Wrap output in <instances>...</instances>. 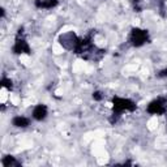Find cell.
I'll list each match as a JSON object with an SVG mask.
<instances>
[{"label": "cell", "mask_w": 167, "mask_h": 167, "mask_svg": "<svg viewBox=\"0 0 167 167\" xmlns=\"http://www.w3.org/2000/svg\"><path fill=\"white\" fill-rule=\"evenodd\" d=\"M2 82H3V85H4V86L9 87V89H11V87H12V82H11V81H8V80H5V78H4V80H3Z\"/></svg>", "instance_id": "obj_9"}, {"label": "cell", "mask_w": 167, "mask_h": 167, "mask_svg": "<svg viewBox=\"0 0 167 167\" xmlns=\"http://www.w3.org/2000/svg\"><path fill=\"white\" fill-rule=\"evenodd\" d=\"M148 111L150 114H162L165 111V107H163V101L158 99V101H154L149 104L148 107Z\"/></svg>", "instance_id": "obj_3"}, {"label": "cell", "mask_w": 167, "mask_h": 167, "mask_svg": "<svg viewBox=\"0 0 167 167\" xmlns=\"http://www.w3.org/2000/svg\"><path fill=\"white\" fill-rule=\"evenodd\" d=\"M93 97H94V98H95V99H98V101L101 99V94H99V93H95V94H94Z\"/></svg>", "instance_id": "obj_10"}, {"label": "cell", "mask_w": 167, "mask_h": 167, "mask_svg": "<svg viewBox=\"0 0 167 167\" xmlns=\"http://www.w3.org/2000/svg\"><path fill=\"white\" fill-rule=\"evenodd\" d=\"M3 165L8 167V166H13V165H17V162H16L15 159H13L12 157H5V158H4V159H3Z\"/></svg>", "instance_id": "obj_8"}, {"label": "cell", "mask_w": 167, "mask_h": 167, "mask_svg": "<svg viewBox=\"0 0 167 167\" xmlns=\"http://www.w3.org/2000/svg\"><path fill=\"white\" fill-rule=\"evenodd\" d=\"M146 33L144 30H140V29H135L133 33H132V42H133L135 46H141L142 43L146 41Z\"/></svg>", "instance_id": "obj_2"}, {"label": "cell", "mask_w": 167, "mask_h": 167, "mask_svg": "<svg viewBox=\"0 0 167 167\" xmlns=\"http://www.w3.org/2000/svg\"><path fill=\"white\" fill-rule=\"evenodd\" d=\"M114 110L115 111H123V110H135L133 102H131L128 99H123V98H114Z\"/></svg>", "instance_id": "obj_1"}, {"label": "cell", "mask_w": 167, "mask_h": 167, "mask_svg": "<svg viewBox=\"0 0 167 167\" xmlns=\"http://www.w3.org/2000/svg\"><path fill=\"white\" fill-rule=\"evenodd\" d=\"M46 115H47V108L45 106H42V104H38L33 111V116L37 120H43L46 118Z\"/></svg>", "instance_id": "obj_4"}, {"label": "cell", "mask_w": 167, "mask_h": 167, "mask_svg": "<svg viewBox=\"0 0 167 167\" xmlns=\"http://www.w3.org/2000/svg\"><path fill=\"white\" fill-rule=\"evenodd\" d=\"M162 76H167V69H166V71L162 72Z\"/></svg>", "instance_id": "obj_11"}, {"label": "cell", "mask_w": 167, "mask_h": 167, "mask_svg": "<svg viewBox=\"0 0 167 167\" xmlns=\"http://www.w3.org/2000/svg\"><path fill=\"white\" fill-rule=\"evenodd\" d=\"M15 52L16 54H21V52H26V54H29V46L26 45L25 41H17L16 42V46H15Z\"/></svg>", "instance_id": "obj_5"}, {"label": "cell", "mask_w": 167, "mask_h": 167, "mask_svg": "<svg viewBox=\"0 0 167 167\" xmlns=\"http://www.w3.org/2000/svg\"><path fill=\"white\" fill-rule=\"evenodd\" d=\"M13 124H15L16 127H26L29 124V120L26 119V118L19 116V118H15V119H13Z\"/></svg>", "instance_id": "obj_7"}, {"label": "cell", "mask_w": 167, "mask_h": 167, "mask_svg": "<svg viewBox=\"0 0 167 167\" xmlns=\"http://www.w3.org/2000/svg\"><path fill=\"white\" fill-rule=\"evenodd\" d=\"M38 7H43V8H52L58 4V0H42V2H38L36 3Z\"/></svg>", "instance_id": "obj_6"}]
</instances>
